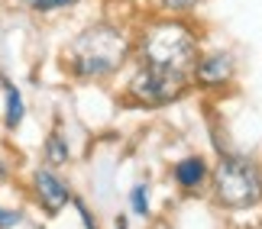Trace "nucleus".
<instances>
[{"label": "nucleus", "instance_id": "f257e3e1", "mask_svg": "<svg viewBox=\"0 0 262 229\" xmlns=\"http://www.w3.org/2000/svg\"><path fill=\"white\" fill-rule=\"evenodd\" d=\"M126 58V36L114 26H91L68 48V65L84 78H100L117 71Z\"/></svg>", "mask_w": 262, "mask_h": 229}, {"label": "nucleus", "instance_id": "f03ea898", "mask_svg": "<svg viewBox=\"0 0 262 229\" xmlns=\"http://www.w3.org/2000/svg\"><path fill=\"white\" fill-rule=\"evenodd\" d=\"M143 58L149 68L185 78L198 65V42L181 23H156L143 33Z\"/></svg>", "mask_w": 262, "mask_h": 229}, {"label": "nucleus", "instance_id": "7ed1b4c3", "mask_svg": "<svg viewBox=\"0 0 262 229\" xmlns=\"http://www.w3.org/2000/svg\"><path fill=\"white\" fill-rule=\"evenodd\" d=\"M214 191H217L220 203L233 207V210H246V207L259 203L262 177H259L253 162L230 155V158H224V162L217 165V171H214Z\"/></svg>", "mask_w": 262, "mask_h": 229}, {"label": "nucleus", "instance_id": "20e7f679", "mask_svg": "<svg viewBox=\"0 0 262 229\" xmlns=\"http://www.w3.org/2000/svg\"><path fill=\"white\" fill-rule=\"evenodd\" d=\"M129 91H133L143 104H168L181 91V74H172V71H162V68H149L146 65L143 71L133 78Z\"/></svg>", "mask_w": 262, "mask_h": 229}, {"label": "nucleus", "instance_id": "39448f33", "mask_svg": "<svg viewBox=\"0 0 262 229\" xmlns=\"http://www.w3.org/2000/svg\"><path fill=\"white\" fill-rule=\"evenodd\" d=\"M36 191H39V203L46 207L49 213H58L68 203V187L58 181L52 171H36Z\"/></svg>", "mask_w": 262, "mask_h": 229}, {"label": "nucleus", "instance_id": "423d86ee", "mask_svg": "<svg viewBox=\"0 0 262 229\" xmlns=\"http://www.w3.org/2000/svg\"><path fill=\"white\" fill-rule=\"evenodd\" d=\"M198 78L204 84H220V81H227L230 71H233V62H230V55H210L204 58V62H198Z\"/></svg>", "mask_w": 262, "mask_h": 229}, {"label": "nucleus", "instance_id": "0eeeda50", "mask_svg": "<svg viewBox=\"0 0 262 229\" xmlns=\"http://www.w3.org/2000/svg\"><path fill=\"white\" fill-rule=\"evenodd\" d=\"M175 177H178L185 187L201 184V177H204V162H201V158H185V162L175 168Z\"/></svg>", "mask_w": 262, "mask_h": 229}, {"label": "nucleus", "instance_id": "6e6552de", "mask_svg": "<svg viewBox=\"0 0 262 229\" xmlns=\"http://www.w3.org/2000/svg\"><path fill=\"white\" fill-rule=\"evenodd\" d=\"M4 94H7V126L16 129L19 119H23V97L13 84H4Z\"/></svg>", "mask_w": 262, "mask_h": 229}, {"label": "nucleus", "instance_id": "1a4fd4ad", "mask_svg": "<svg viewBox=\"0 0 262 229\" xmlns=\"http://www.w3.org/2000/svg\"><path fill=\"white\" fill-rule=\"evenodd\" d=\"M68 158V148L62 142V136H52L49 139V162H65Z\"/></svg>", "mask_w": 262, "mask_h": 229}, {"label": "nucleus", "instance_id": "9d476101", "mask_svg": "<svg viewBox=\"0 0 262 229\" xmlns=\"http://www.w3.org/2000/svg\"><path fill=\"white\" fill-rule=\"evenodd\" d=\"M129 200H133V210H136V213H146V207H149L146 187H143V184H139V187H133V194H129Z\"/></svg>", "mask_w": 262, "mask_h": 229}, {"label": "nucleus", "instance_id": "9b49d317", "mask_svg": "<svg viewBox=\"0 0 262 229\" xmlns=\"http://www.w3.org/2000/svg\"><path fill=\"white\" fill-rule=\"evenodd\" d=\"M26 7H33V10H55V7H68V4H75V0H23Z\"/></svg>", "mask_w": 262, "mask_h": 229}, {"label": "nucleus", "instance_id": "f8f14e48", "mask_svg": "<svg viewBox=\"0 0 262 229\" xmlns=\"http://www.w3.org/2000/svg\"><path fill=\"white\" fill-rule=\"evenodd\" d=\"M198 0H162V7H168V10H191Z\"/></svg>", "mask_w": 262, "mask_h": 229}, {"label": "nucleus", "instance_id": "ddd939ff", "mask_svg": "<svg viewBox=\"0 0 262 229\" xmlns=\"http://www.w3.org/2000/svg\"><path fill=\"white\" fill-rule=\"evenodd\" d=\"M19 220V216L16 213H7V210H0V229H7V226H13Z\"/></svg>", "mask_w": 262, "mask_h": 229}, {"label": "nucleus", "instance_id": "4468645a", "mask_svg": "<svg viewBox=\"0 0 262 229\" xmlns=\"http://www.w3.org/2000/svg\"><path fill=\"white\" fill-rule=\"evenodd\" d=\"M7 177V165H4V158H0V181Z\"/></svg>", "mask_w": 262, "mask_h": 229}]
</instances>
